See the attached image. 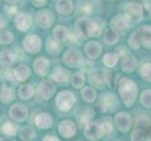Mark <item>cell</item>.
<instances>
[{
	"instance_id": "6da1fadb",
	"label": "cell",
	"mask_w": 151,
	"mask_h": 141,
	"mask_svg": "<svg viewBox=\"0 0 151 141\" xmlns=\"http://www.w3.org/2000/svg\"><path fill=\"white\" fill-rule=\"evenodd\" d=\"M77 33L85 37H98L102 30V27L98 22L93 21L87 17H81L75 24Z\"/></svg>"
},
{
	"instance_id": "7a4b0ae2",
	"label": "cell",
	"mask_w": 151,
	"mask_h": 141,
	"mask_svg": "<svg viewBox=\"0 0 151 141\" xmlns=\"http://www.w3.org/2000/svg\"><path fill=\"white\" fill-rule=\"evenodd\" d=\"M137 86L131 79L122 78L119 81V94H120L122 102L125 106L129 107L132 106L137 95Z\"/></svg>"
},
{
	"instance_id": "3957f363",
	"label": "cell",
	"mask_w": 151,
	"mask_h": 141,
	"mask_svg": "<svg viewBox=\"0 0 151 141\" xmlns=\"http://www.w3.org/2000/svg\"><path fill=\"white\" fill-rule=\"evenodd\" d=\"M124 16L129 24H137L143 19V6L137 2H129L124 8Z\"/></svg>"
},
{
	"instance_id": "277c9868",
	"label": "cell",
	"mask_w": 151,
	"mask_h": 141,
	"mask_svg": "<svg viewBox=\"0 0 151 141\" xmlns=\"http://www.w3.org/2000/svg\"><path fill=\"white\" fill-rule=\"evenodd\" d=\"M75 101V96L70 91H61L56 97V104L62 111L70 110Z\"/></svg>"
},
{
	"instance_id": "5b68a950",
	"label": "cell",
	"mask_w": 151,
	"mask_h": 141,
	"mask_svg": "<svg viewBox=\"0 0 151 141\" xmlns=\"http://www.w3.org/2000/svg\"><path fill=\"white\" fill-rule=\"evenodd\" d=\"M36 22L40 27L47 29L53 25L55 22V16L50 10L43 9L38 12L37 16H36Z\"/></svg>"
},
{
	"instance_id": "8992f818",
	"label": "cell",
	"mask_w": 151,
	"mask_h": 141,
	"mask_svg": "<svg viewBox=\"0 0 151 141\" xmlns=\"http://www.w3.org/2000/svg\"><path fill=\"white\" fill-rule=\"evenodd\" d=\"M63 62L69 67L78 68L83 64V56L75 50H69L63 55Z\"/></svg>"
},
{
	"instance_id": "52a82bcc",
	"label": "cell",
	"mask_w": 151,
	"mask_h": 141,
	"mask_svg": "<svg viewBox=\"0 0 151 141\" xmlns=\"http://www.w3.org/2000/svg\"><path fill=\"white\" fill-rule=\"evenodd\" d=\"M86 137L90 140H98L104 134L101 124H99L94 121H89L86 125L85 129Z\"/></svg>"
},
{
	"instance_id": "ba28073f",
	"label": "cell",
	"mask_w": 151,
	"mask_h": 141,
	"mask_svg": "<svg viewBox=\"0 0 151 141\" xmlns=\"http://www.w3.org/2000/svg\"><path fill=\"white\" fill-rule=\"evenodd\" d=\"M24 47L28 53L37 54L41 48V40L36 35H29L24 39Z\"/></svg>"
},
{
	"instance_id": "9c48e42d",
	"label": "cell",
	"mask_w": 151,
	"mask_h": 141,
	"mask_svg": "<svg viewBox=\"0 0 151 141\" xmlns=\"http://www.w3.org/2000/svg\"><path fill=\"white\" fill-rule=\"evenodd\" d=\"M129 25H131V24L129 23L127 18L124 16V14L116 15V16L111 19V22H110L111 29L116 31V33L123 32V31L129 28Z\"/></svg>"
},
{
	"instance_id": "30bf717a",
	"label": "cell",
	"mask_w": 151,
	"mask_h": 141,
	"mask_svg": "<svg viewBox=\"0 0 151 141\" xmlns=\"http://www.w3.org/2000/svg\"><path fill=\"white\" fill-rule=\"evenodd\" d=\"M114 122H116V125L117 126L119 131L127 132L131 128L132 121L129 114L121 112L116 115V117H114Z\"/></svg>"
},
{
	"instance_id": "8fae6325",
	"label": "cell",
	"mask_w": 151,
	"mask_h": 141,
	"mask_svg": "<svg viewBox=\"0 0 151 141\" xmlns=\"http://www.w3.org/2000/svg\"><path fill=\"white\" fill-rule=\"evenodd\" d=\"M31 24H32V18L27 13L20 12L15 16L14 25L21 31H27L30 27Z\"/></svg>"
},
{
	"instance_id": "7c38bea8",
	"label": "cell",
	"mask_w": 151,
	"mask_h": 141,
	"mask_svg": "<svg viewBox=\"0 0 151 141\" xmlns=\"http://www.w3.org/2000/svg\"><path fill=\"white\" fill-rule=\"evenodd\" d=\"M9 115L13 119H15V121H23L27 117V109L24 106H23V104L16 103L10 107Z\"/></svg>"
},
{
	"instance_id": "4fadbf2b",
	"label": "cell",
	"mask_w": 151,
	"mask_h": 141,
	"mask_svg": "<svg viewBox=\"0 0 151 141\" xmlns=\"http://www.w3.org/2000/svg\"><path fill=\"white\" fill-rule=\"evenodd\" d=\"M38 90L40 95L44 99H50L55 91V87L53 82L48 80H43L40 83Z\"/></svg>"
},
{
	"instance_id": "5bb4252c",
	"label": "cell",
	"mask_w": 151,
	"mask_h": 141,
	"mask_svg": "<svg viewBox=\"0 0 151 141\" xmlns=\"http://www.w3.org/2000/svg\"><path fill=\"white\" fill-rule=\"evenodd\" d=\"M85 52L90 59H96L101 53V46L97 41H89L85 45Z\"/></svg>"
},
{
	"instance_id": "9a60e30c",
	"label": "cell",
	"mask_w": 151,
	"mask_h": 141,
	"mask_svg": "<svg viewBox=\"0 0 151 141\" xmlns=\"http://www.w3.org/2000/svg\"><path fill=\"white\" fill-rule=\"evenodd\" d=\"M59 132L62 137L66 138L72 137L76 133L75 125L70 121H64L59 124Z\"/></svg>"
},
{
	"instance_id": "2e32d148",
	"label": "cell",
	"mask_w": 151,
	"mask_h": 141,
	"mask_svg": "<svg viewBox=\"0 0 151 141\" xmlns=\"http://www.w3.org/2000/svg\"><path fill=\"white\" fill-rule=\"evenodd\" d=\"M103 72L104 69H98L92 71L89 74V81L91 82V84L96 87L100 88V90H101L104 85H105L104 84Z\"/></svg>"
},
{
	"instance_id": "e0dca14e",
	"label": "cell",
	"mask_w": 151,
	"mask_h": 141,
	"mask_svg": "<svg viewBox=\"0 0 151 141\" xmlns=\"http://www.w3.org/2000/svg\"><path fill=\"white\" fill-rule=\"evenodd\" d=\"M49 68L50 63L45 57H39L34 61V70L40 76H44L47 74Z\"/></svg>"
},
{
	"instance_id": "ac0fdd59",
	"label": "cell",
	"mask_w": 151,
	"mask_h": 141,
	"mask_svg": "<svg viewBox=\"0 0 151 141\" xmlns=\"http://www.w3.org/2000/svg\"><path fill=\"white\" fill-rule=\"evenodd\" d=\"M141 44L145 48L151 49V25H144L138 31Z\"/></svg>"
},
{
	"instance_id": "d6986e66",
	"label": "cell",
	"mask_w": 151,
	"mask_h": 141,
	"mask_svg": "<svg viewBox=\"0 0 151 141\" xmlns=\"http://www.w3.org/2000/svg\"><path fill=\"white\" fill-rule=\"evenodd\" d=\"M117 101L114 95L112 94H107V95H104L101 101V109L104 112H110L114 107L116 106Z\"/></svg>"
},
{
	"instance_id": "ffe728a7",
	"label": "cell",
	"mask_w": 151,
	"mask_h": 141,
	"mask_svg": "<svg viewBox=\"0 0 151 141\" xmlns=\"http://www.w3.org/2000/svg\"><path fill=\"white\" fill-rule=\"evenodd\" d=\"M55 8L60 14H70L73 9V3L71 0H57Z\"/></svg>"
},
{
	"instance_id": "44dd1931",
	"label": "cell",
	"mask_w": 151,
	"mask_h": 141,
	"mask_svg": "<svg viewBox=\"0 0 151 141\" xmlns=\"http://www.w3.org/2000/svg\"><path fill=\"white\" fill-rule=\"evenodd\" d=\"M69 77H70V72L64 69V68H61L58 67L55 69L53 74H52V78L53 80H55V82H58V83H65L69 80Z\"/></svg>"
},
{
	"instance_id": "7402d4cb",
	"label": "cell",
	"mask_w": 151,
	"mask_h": 141,
	"mask_svg": "<svg viewBox=\"0 0 151 141\" xmlns=\"http://www.w3.org/2000/svg\"><path fill=\"white\" fill-rule=\"evenodd\" d=\"M136 67V59L133 56H125L121 60V69L126 72H132Z\"/></svg>"
},
{
	"instance_id": "603a6c76",
	"label": "cell",
	"mask_w": 151,
	"mask_h": 141,
	"mask_svg": "<svg viewBox=\"0 0 151 141\" xmlns=\"http://www.w3.org/2000/svg\"><path fill=\"white\" fill-rule=\"evenodd\" d=\"M69 31H68L66 27L63 25H58L54 29V38L58 43H63L67 40L69 38Z\"/></svg>"
},
{
	"instance_id": "cb8c5ba5",
	"label": "cell",
	"mask_w": 151,
	"mask_h": 141,
	"mask_svg": "<svg viewBox=\"0 0 151 141\" xmlns=\"http://www.w3.org/2000/svg\"><path fill=\"white\" fill-rule=\"evenodd\" d=\"M36 124L41 129L49 128L52 124V118L48 114L41 113L36 117Z\"/></svg>"
},
{
	"instance_id": "d4e9b609",
	"label": "cell",
	"mask_w": 151,
	"mask_h": 141,
	"mask_svg": "<svg viewBox=\"0 0 151 141\" xmlns=\"http://www.w3.org/2000/svg\"><path fill=\"white\" fill-rule=\"evenodd\" d=\"M29 75H30V70L25 65H20L14 70V76L19 81H24L25 79H27Z\"/></svg>"
},
{
	"instance_id": "484cf974",
	"label": "cell",
	"mask_w": 151,
	"mask_h": 141,
	"mask_svg": "<svg viewBox=\"0 0 151 141\" xmlns=\"http://www.w3.org/2000/svg\"><path fill=\"white\" fill-rule=\"evenodd\" d=\"M14 61V56L10 51L4 50L0 53V64L3 67L12 66Z\"/></svg>"
},
{
	"instance_id": "4316f807",
	"label": "cell",
	"mask_w": 151,
	"mask_h": 141,
	"mask_svg": "<svg viewBox=\"0 0 151 141\" xmlns=\"http://www.w3.org/2000/svg\"><path fill=\"white\" fill-rule=\"evenodd\" d=\"M119 40V36L118 33H116V31H114L111 28H108L105 30V33H104V41L109 44V45H113L116 44Z\"/></svg>"
},
{
	"instance_id": "83f0119b",
	"label": "cell",
	"mask_w": 151,
	"mask_h": 141,
	"mask_svg": "<svg viewBox=\"0 0 151 141\" xmlns=\"http://www.w3.org/2000/svg\"><path fill=\"white\" fill-rule=\"evenodd\" d=\"M19 137L24 141H30L35 137V131L29 126H24L20 129Z\"/></svg>"
},
{
	"instance_id": "f1b7e54d",
	"label": "cell",
	"mask_w": 151,
	"mask_h": 141,
	"mask_svg": "<svg viewBox=\"0 0 151 141\" xmlns=\"http://www.w3.org/2000/svg\"><path fill=\"white\" fill-rule=\"evenodd\" d=\"M18 94L21 99H24V100H28L31 97L33 96L34 94V90L32 86L30 85H24L22 87H20L19 90H18Z\"/></svg>"
},
{
	"instance_id": "f546056e",
	"label": "cell",
	"mask_w": 151,
	"mask_h": 141,
	"mask_svg": "<svg viewBox=\"0 0 151 141\" xmlns=\"http://www.w3.org/2000/svg\"><path fill=\"white\" fill-rule=\"evenodd\" d=\"M46 49L52 55H56L59 53L61 49L60 43L57 40H55L53 38H49L47 40V44H46Z\"/></svg>"
},
{
	"instance_id": "4dcf8cb0",
	"label": "cell",
	"mask_w": 151,
	"mask_h": 141,
	"mask_svg": "<svg viewBox=\"0 0 151 141\" xmlns=\"http://www.w3.org/2000/svg\"><path fill=\"white\" fill-rule=\"evenodd\" d=\"M128 43L129 47L133 50H137L140 48V46H141V40H140V36L138 31H134V32L131 34Z\"/></svg>"
},
{
	"instance_id": "1f68e13d",
	"label": "cell",
	"mask_w": 151,
	"mask_h": 141,
	"mask_svg": "<svg viewBox=\"0 0 151 141\" xmlns=\"http://www.w3.org/2000/svg\"><path fill=\"white\" fill-rule=\"evenodd\" d=\"M132 141H149V137L147 132L142 129H136L131 135Z\"/></svg>"
},
{
	"instance_id": "d6a6232c",
	"label": "cell",
	"mask_w": 151,
	"mask_h": 141,
	"mask_svg": "<svg viewBox=\"0 0 151 141\" xmlns=\"http://www.w3.org/2000/svg\"><path fill=\"white\" fill-rule=\"evenodd\" d=\"M118 56L116 53H108L103 56V63L106 67L112 68L114 67L117 63Z\"/></svg>"
},
{
	"instance_id": "836d02e7",
	"label": "cell",
	"mask_w": 151,
	"mask_h": 141,
	"mask_svg": "<svg viewBox=\"0 0 151 141\" xmlns=\"http://www.w3.org/2000/svg\"><path fill=\"white\" fill-rule=\"evenodd\" d=\"M96 91L91 87H85L84 90H82V97L84 98V100L88 103H92L94 102L96 99Z\"/></svg>"
},
{
	"instance_id": "e575fe53",
	"label": "cell",
	"mask_w": 151,
	"mask_h": 141,
	"mask_svg": "<svg viewBox=\"0 0 151 141\" xmlns=\"http://www.w3.org/2000/svg\"><path fill=\"white\" fill-rule=\"evenodd\" d=\"M86 78L85 75L82 74V72H76L71 77V84L74 87L76 88H80L83 87V85L85 84Z\"/></svg>"
},
{
	"instance_id": "d590c367",
	"label": "cell",
	"mask_w": 151,
	"mask_h": 141,
	"mask_svg": "<svg viewBox=\"0 0 151 141\" xmlns=\"http://www.w3.org/2000/svg\"><path fill=\"white\" fill-rule=\"evenodd\" d=\"M0 99L4 103H9L10 101H12L13 99V90L10 87H3L1 90V93H0Z\"/></svg>"
},
{
	"instance_id": "8d00e7d4",
	"label": "cell",
	"mask_w": 151,
	"mask_h": 141,
	"mask_svg": "<svg viewBox=\"0 0 151 141\" xmlns=\"http://www.w3.org/2000/svg\"><path fill=\"white\" fill-rule=\"evenodd\" d=\"M140 74L144 80L151 82V63H145L141 67Z\"/></svg>"
},
{
	"instance_id": "74e56055",
	"label": "cell",
	"mask_w": 151,
	"mask_h": 141,
	"mask_svg": "<svg viewBox=\"0 0 151 141\" xmlns=\"http://www.w3.org/2000/svg\"><path fill=\"white\" fill-rule=\"evenodd\" d=\"M140 102H141L142 106L147 108H151V90H145L140 97Z\"/></svg>"
},
{
	"instance_id": "f35d334b",
	"label": "cell",
	"mask_w": 151,
	"mask_h": 141,
	"mask_svg": "<svg viewBox=\"0 0 151 141\" xmlns=\"http://www.w3.org/2000/svg\"><path fill=\"white\" fill-rule=\"evenodd\" d=\"M137 126L139 129H142L144 131H147V129L151 128V119L147 117H140L137 119Z\"/></svg>"
},
{
	"instance_id": "ab89813d",
	"label": "cell",
	"mask_w": 151,
	"mask_h": 141,
	"mask_svg": "<svg viewBox=\"0 0 151 141\" xmlns=\"http://www.w3.org/2000/svg\"><path fill=\"white\" fill-rule=\"evenodd\" d=\"M1 130L5 134L13 135V134H15V133H16V131H17V126L12 122H6L2 126Z\"/></svg>"
},
{
	"instance_id": "60d3db41",
	"label": "cell",
	"mask_w": 151,
	"mask_h": 141,
	"mask_svg": "<svg viewBox=\"0 0 151 141\" xmlns=\"http://www.w3.org/2000/svg\"><path fill=\"white\" fill-rule=\"evenodd\" d=\"M13 40V35L9 31H2L0 32V43L1 44H9Z\"/></svg>"
},
{
	"instance_id": "b9f144b4",
	"label": "cell",
	"mask_w": 151,
	"mask_h": 141,
	"mask_svg": "<svg viewBox=\"0 0 151 141\" xmlns=\"http://www.w3.org/2000/svg\"><path fill=\"white\" fill-rule=\"evenodd\" d=\"M93 116H94V112H93V110L92 109L87 108L85 111L82 112L81 116H80V121L86 124L87 122L90 121V119L93 118Z\"/></svg>"
},
{
	"instance_id": "7bdbcfd3",
	"label": "cell",
	"mask_w": 151,
	"mask_h": 141,
	"mask_svg": "<svg viewBox=\"0 0 151 141\" xmlns=\"http://www.w3.org/2000/svg\"><path fill=\"white\" fill-rule=\"evenodd\" d=\"M101 126H102V129H103V133L104 134H110L112 131H113V126L111 122L109 121H104L101 123Z\"/></svg>"
},
{
	"instance_id": "ee69618b",
	"label": "cell",
	"mask_w": 151,
	"mask_h": 141,
	"mask_svg": "<svg viewBox=\"0 0 151 141\" xmlns=\"http://www.w3.org/2000/svg\"><path fill=\"white\" fill-rule=\"evenodd\" d=\"M82 10H83V12H84L85 13H89V12H91V7H90V5H88V4L85 5V6L83 7Z\"/></svg>"
},
{
	"instance_id": "f6af8a7d",
	"label": "cell",
	"mask_w": 151,
	"mask_h": 141,
	"mask_svg": "<svg viewBox=\"0 0 151 141\" xmlns=\"http://www.w3.org/2000/svg\"><path fill=\"white\" fill-rule=\"evenodd\" d=\"M33 2L36 4V5H39L38 7H41L42 5L46 2V0H33Z\"/></svg>"
},
{
	"instance_id": "bcb514c9",
	"label": "cell",
	"mask_w": 151,
	"mask_h": 141,
	"mask_svg": "<svg viewBox=\"0 0 151 141\" xmlns=\"http://www.w3.org/2000/svg\"><path fill=\"white\" fill-rule=\"evenodd\" d=\"M43 141H59L58 138H56L55 137H46L43 138Z\"/></svg>"
},
{
	"instance_id": "7dc6e473",
	"label": "cell",
	"mask_w": 151,
	"mask_h": 141,
	"mask_svg": "<svg viewBox=\"0 0 151 141\" xmlns=\"http://www.w3.org/2000/svg\"><path fill=\"white\" fill-rule=\"evenodd\" d=\"M4 25H5V20L3 18V16L1 14H0V29L3 28L4 27Z\"/></svg>"
},
{
	"instance_id": "c3c4849f",
	"label": "cell",
	"mask_w": 151,
	"mask_h": 141,
	"mask_svg": "<svg viewBox=\"0 0 151 141\" xmlns=\"http://www.w3.org/2000/svg\"><path fill=\"white\" fill-rule=\"evenodd\" d=\"M7 3H9V4H14V3H17L19 0H5Z\"/></svg>"
},
{
	"instance_id": "681fc988",
	"label": "cell",
	"mask_w": 151,
	"mask_h": 141,
	"mask_svg": "<svg viewBox=\"0 0 151 141\" xmlns=\"http://www.w3.org/2000/svg\"><path fill=\"white\" fill-rule=\"evenodd\" d=\"M0 141H14V140L9 137H3V138H0Z\"/></svg>"
},
{
	"instance_id": "f907efd6",
	"label": "cell",
	"mask_w": 151,
	"mask_h": 141,
	"mask_svg": "<svg viewBox=\"0 0 151 141\" xmlns=\"http://www.w3.org/2000/svg\"><path fill=\"white\" fill-rule=\"evenodd\" d=\"M147 9L149 10V12L151 13V2L149 3V5H147Z\"/></svg>"
},
{
	"instance_id": "816d5d0a",
	"label": "cell",
	"mask_w": 151,
	"mask_h": 141,
	"mask_svg": "<svg viewBox=\"0 0 151 141\" xmlns=\"http://www.w3.org/2000/svg\"><path fill=\"white\" fill-rule=\"evenodd\" d=\"M149 141H151V135H150V137H149Z\"/></svg>"
},
{
	"instance_id": "f5cc1de1",
	"label": "cell",
	"mask_w": 151,
	"mask_h": 141,
	"mask_svg": "<svg viewBox=\"0 0 151 141\" xmlns=\"http://www.w3.org/2000/svg\"><path fill=\"white\" fill-rule=\"evenodd\" d=\"M110 1H114V0H110Z\"/></svg>"
}]
</instances>
